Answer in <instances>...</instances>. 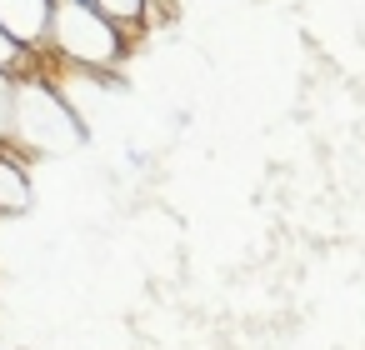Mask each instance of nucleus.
Returning a JSON list of instances; mask_svg holds the SVG:
<instances>
[{
	"label": "nucleus",
	"mask_w": 365,
	"mask_h": 350,
	"mask_svg": "<svg viewBox=\"0 0 365 350\" xmlns=\"http://www.w3.org/2000/svg\"><path fill=\"white\" fill-rule=\"evenodd\" d=\"M51 21H56V0H0V26L26 51L51 46Z\"/></svg>",
	"instance_id": "obj_1"
},
{
	"label": "nucleus",
	"mask_w": 365,
	"mask_h": 350,
	"mask_svg": "<svg viewBox=\"0 0 365 350\" xmlns=\"http://www.w3.org/2000/svg\"><path fill=\"white\" fill-rule=\"evenodd\" d=\"M81 6H91L96 16H106L120 31V41H130L140 31V16H145V0H81Z\"/></svg>",
	"instance_id": "obj_2"
},
{
	"label": "nucleus",
	"mask_w": 365,
	"mask_h": 350,
	"mask_svg": "<svg viewBox=\"0 0 365 350\" xmlns=\"http://www.w3.org/2000/svg\"><path fill=\"white\" fill-rule=\"evenodd\" d=\"M26 200H31L26 165L21 160H0V210H21Z\"/></svg>",
	"instance_id": "obj_3"
},
{
	"label": "nucleus",
	"mask_w": 365,
	"mask_h": 350,
	"mask_svg": "<svg viewBox=\"0 0 365 350\" xmlns=\"http://www.w3.org/2000/svg\"><path fill=\"white\" fill-rule=\"evenodd\" d=\"M11 125H16V76L0 71V140L11 135Z\"/></svg>",
	"instance_id": "obj_4"
},
{
	"label": "nucleus",
	"mask_w": 365,
	"mask_h": 350,
	"mask_svg": "<svg viewBox=\"0 0 365 350\" xmlns=\"http://www.w3.org/2000/svg\"><path fill=\"white\" fill-rule=\"evenodd\" d=\"M31 56H36V51L16 46V36H11L6 26H0V71H11V76H16V71H21V66H26Z\"/></svg>",
	"instance_id": "obj_5"
}]
</instances>
